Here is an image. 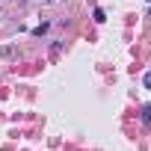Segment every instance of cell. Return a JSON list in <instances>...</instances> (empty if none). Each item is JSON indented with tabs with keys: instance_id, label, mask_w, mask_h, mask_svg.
Returning a JSON list of instances; mask_svg holds the SVG:
<instances>
[{
	"instance_id": "obj_2",
	"label": "cell",
	"mask_w": 151,
	"mask_h": 151,
	"mask_svg": "<svg viewBox=\"0 0 151 151\" xmlns=\"http://www.w3.org/2000/svg\"><path fill=\"white\" fill-rule=\"evenodd\" d=\"M92 18H95V21H98V24H104V21H107V12H104V9H101V6H98V9H95V12H92Z\"/></svg>"
},
{
	"instance_id": "obj_5",
	"label": "cell",
	"mask_w": 151,
	"mask_h": 151,
	"mask_svg": "<svg viewBox=\"0 0 151 151\" xmlns=\"http://www.w3.org/2000/svg\"><path fill=\"white\" fill-rule=\"evenodd\" d=\"M148 3H151V0H148Z\"/></svg>"
},
{
	"instance_id": "obj_1",
	"label": "cell",
	"mask_w": 151,
	"mask_h": 151,
	"mask_svg": "<svg viewBox=\"0 0 151 151\" xmlns=\"http://www.w3.org/2000/svg\"><path fill=\"white\" fill-rule=\"evenodd\" d=\"M139 113H142V122H145V124L151 127V104H145V107H142Z\"/></svg>"
},
{
	"instance_id": "obj_4",
	"label": "cell",
	"mask_w": 151,
	"mask_h": 151,
	"mask_svg": "<svg viewBox=\"0 0 151 151\" xmlns=\"http://www.w3.org/2000/svg\"><path fill=\"white\" fill-rule=\"evenodd\" d=\"M47 3H56V0H47Z\"/></svg>"
},
{
	"instance_id": "obj_3",
	"label": "cell",
	"mask_w": 151,
	"mask_h": 151,
	"mask_svg": "<svg viewBox=\"0 0 151 151\" xmlns=\"http://www.w3.org/2000/svg\"><path fill=\"white\" fill-rule=\"evenodd\" d=\"M142 83H145V89H151V71H148L145 77H142Z\"/></svg>"
}]
</instances>
